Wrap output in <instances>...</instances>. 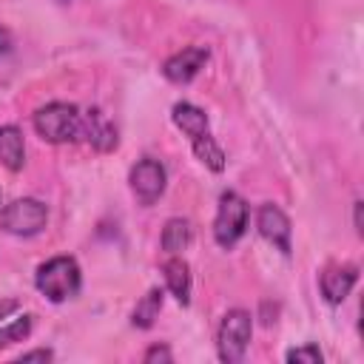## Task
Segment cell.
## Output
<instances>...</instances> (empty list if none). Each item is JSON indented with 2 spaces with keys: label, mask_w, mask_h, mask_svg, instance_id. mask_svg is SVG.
<instances>
[{
  "label": "cell",
  "mask_w": 364,
  "mask_h": 364,
  "mask_svg": "<svg viewBox=\"0 0 364 364\" xmlns=\"http://www.w3.org/2000/svg\"><path fill=\"white\" fill-rule=\"evenodd\" d=\"M34 284H37V290H40L48 301H54V304L74 299V296L80 293V284H82L77 259H71V256H54V259L43 262V264L37 267Z\"/></svg>",
  "instance_id": "6da1fadb"
},
{
  "label": "cell",
  "mask_w": 364,
  "mask_h": 364,
  "mask_svg": "<svg viewBox=\"0 0 364 364\" xmlns=\"http://www.w3.org/2000/svg\"><path fill=\"white\" fill-rule=\"evenodd\" d=\"M34 131L51 145L74 142L82 136V114L71 102H48L34 111Z\"/></svg>",
  "instance_id": "7a4b0ae2"
},
{
  "label": "cell",
  "mask_w": 364,
  "mask_h": 364,
  "mask_svg": "<svg viewBox=\"0 0 364 364\" xmlns=\"http://www.w3.org/2000/svg\"><path fill=\"white\" fill-rule=\"evenodd\" d=\"M250 336H253V318L247 310H228L222 324H219V333H216V350H219V358L225 364H236L245 358L247 353V344H250Z\"/></svg>",
  "instance_id": "3957f363"
},
{
  "label": "cell",
  "mask_w": 364,
  "mask_h": 364,
  "mask_svg": "<svg viewBox=\"0 0 364 364\" xmlns=\"http://www.w3.org/2000/svg\"><path fill=\"white\" fill-rule=\"evenodd\" d=\"M46 222H48V208L31 196L14 199L0 210V228L11 236H23V239L37 236L46 228Z\"/></svg>",
  "instance_id": "277c9868"
},
{
  "label": "cell",
  "mask_w": 364,
  "mask_h": 364,
  "mask_svg": "<svg viewBox=\"0 0 364 364\" xmlns=\"http://www.w3.org/2000/svg\"><path fill=\"white\" fill-rule=\"evenodd\" d=\"M247 228V202L236 191H225L219 196L216 219H213V239L219 247H233Z\"/></svg>",
  "instance_id": "5b68a950"
},
{
  "label": "cell",
  "mask_w": 364,
  "mask_h": 364,
  "mask_svg": "<svg viewBox=\"0 0 364 364\" xmlns=\"http://www.w3.org/2000/svg\"><path fill=\"white\" fill-rule=\"evenodd\" d=\"M128 182H131V191L136 196L139 205H154L162 193H165V185H168V173H165V165L154 156H145L139 159L131 173H128Z\"/></svg>",
  "instance_id": "8992f818"
},
{
  "label": "cell",
  "mask_w": 364,
  "mask_h": 364,
  "mask_svg": "<svg viewBox=\"0 0 364 364\" xmlns=\"http://www.w3.org/2000/svg\"><path fill=\"white\" fill-rule=\"evenodd\" d=\"M256 228H259V233H262L276 250H282L284 256H290V250H293V245H290L293 228H290L287 213H284L279 205L264 202V205L259 208V213H256Z\"/></svg>",
  "instance_id": "52a82bcc"
},
{
  "label": "cell",
  "mask_w": 364,
  "mask_h": 364,
  "mask_svg": "<svg viewBox=\"0 0 364 364\" xmlns=\"http://www.w3.org/2000/svg\"><path fill=\"white\" fill-rule=\"evenodd\" d=\"M208 60H210V51L205 46H185L182 51L171 54L162 63V74H165V80H171L176 85H185L205 68Z\"/></svg>",
  "instance_id": "ba28073f"
},
{
  "label": "cell",
  "mask_w": 364,
  "mask_h": 364,
  "mask_svg": "<svg viewBox=\"0 0 364 364\" xmlns=\"http://www.w3.org/2000/svg\"><path fill=\"white\" fill-rule=\"evenodd\" d=\"M355 282H358L355 264H327L318 279V287H321V296L327 299V304H341L350 296V290L355 287Z\"/></svg>",
  "instance_id": "9c48e42d"
},
{
  "label": "cell",
  "mask_w": 364,
  "mask_h": 364,
  "mask_svg": "<svg viewBox=\"0 0 364 364\" xmlns=\"http://www.w3.org/2000/svg\"><path fill=\"white\" fill-rule=\"evenodd\" d=\"M82 136L100 154H108V151L117 148V128L111 125V119L100 108H91L88 114H82Z\"/></svg>",
  "instance_id": "30bf717a"
},
{
  "label": "cell",
  "mask_w": 364,
  "mask_h": 364,
  "mask_svg": "<svg viewBox=\"0 0 364 364\" xmlns=\"http://www.w3.org/2000/svg\"><path fill=\"white\" fill-rule=\"evenodd\" d=\"M0 165L11 173L26 165V139L17 125H0Z\"/></svg>",
  "instance_id": "8fae6325"
},
{
  "label": "cell",
  "mask_w": 364,
  "mask_h": 364,
  "mask_svg": "<svg viewBox=\"0 0 364 364\" xmlns=\"http://www.w3.org/2000/svg\"><path fill=\"white\" fill-rule=\"evenodd\" d=\"M171 119H173V125L193 142V139H199V136H205V134H210L208 131V114L202 111V108H196L193 102H176L173 108H171Z\"/></svg>",
  "instance_id": "7c38bea8"
},
{
  "label": "cell",
  "mask_w": 364,
  "mask_h": 364,
  "mask_svg": "<svg viewBox=\"0 0 364 364\" xmlns=\"http://www.w3.org/2000/svg\"><path fill=\"white\" fill-rule=\"evenodd\" d=\"M162 273H165V284L173 293V299L182 307H188L191 304V267H188V262L173 256L162 264Z\"/></svg>",
  "instance_id": "4fadbf2b"
},
{
  "label": "cell",
  "mask_w": 364,
  "mask_h": 364,
  "mask_svg": "<svg viewBox=\"0 0 364 364\" xmlns=\"http://www.w3.org/2000/svg\"><path fill=\"white\" fill-rule=\"evenodd\" d=\"M191 239H193L191 222L173 216V219L165 222V228H162V239H159V242H162V250H165V253H179V250H185V247L191 245Z\"/></svg>",
  "instance_id": "5bb4252c"
},
{
  "label": "cell",
  "mask_w": 364,
  "mask_h": 364,
  "mask_svg": "<svg viewBox=\"0 0 364 364\" xmlns=\"http://www.w3.org/2000/svg\"><path fill=\"white\" fill-rule=\"evenodd\" d=\"M159 310H162V290H159V287H151V290L136 301V307H134V313H131V324L139 327V330H148V327L156 321Z\"/></svg>",
  "instance_id": "9a60e30c"
},
{
  "label": "cell",
  "mask_w": 364,
  "mask_h": 364,
  "mask_svg": "<svg viewBox=\"0 0 364 364\" xmlns=\"http://www.w3.org/2000/svg\"><path fill=\"white\" fill-rule=\"evenodd\" d=\"M191 148H193L196 159H199L205 168H210L213 173H222V171H225V165H228V159H225V151L219 148V142H216L210 134H205V136L193 139V142H191Z\"/></svg>",
  "instance_id": "2e32d148"
},
{
  "label": "cell",
  "mask_w": 364,
  "mask_h": 364,
  "mask_svg": "<svg viewBox=\"0 0 364 364\" xmlns=\"http://www.w3.org/2000/svg\"><path fill=\"white\" fill-rule=\"evenodd\" d=\"M28 333H31V316L26 313V316L14 318L11 324H6V327L0 330V350L9 347V344H17V341H23V338H28Z\"/></svg>",
  "instance_id": "e0dca14e"
},
{
  "label": "cell",
  "mask_w": 364,
  "mask_h": 364,
  "mask_svg": "<svg viewBox=\"0 0 364 364\" xmlns=\"http://www.w3.org/2000/svg\"><path fill=\"white\" fill-rule=\"evenodd\" d=\"M321 350L316 344H304V347H296L287 353V361H299V364H321Z\"/></svg>",
  "instance_id": "ac0fdd59"
},
{
  "label": "cell",
  "mask_w": 364,
  "mask_h": 364,
  "mask_svg": "<svg viewBox=\"0 0 364 364\" xmlns=\"http://www.w3.org/2000/svg\"><path fill=\"white\" fill-rule=\"evenodd\" d=\"M173 355H171V350L165 347V344H154V347H148L145 350V361L148 364H154V361H171Z\"/></svg>",
  "instance_id": "d6986e66"
},
{
  "label": "cell",
  "mask_w": 364,
  "mask_h": 364,
  "mask_svg": "<svg viewBox=\"0 0 364 364\" xmlns=\"http://www.w3.org/2000/svg\"><path fill=\"white\" fill-rule=\"evenodd\" d=\"M54 353L51 350H31V353H23L20 361H51Z\"/></svg>",
  "instance_id": "ffe728a7"
},
{
  "label": "cell",
  "mask_w": 364,
  "mask_h": 364,
  "mask_svg": "<svg viewBox=\"0 0 364 364\" xmlns=\"http://www.w3.org/2000/svg\"><path fill=\"white\" fill-rule=\"evenodd\" d=\"M17 310H20V301H17V299H3V301H0V318L11 316V313H17Z\"/></svg>",
  "instance_id": "44dd1931"
},
{
  "label": "cell",
  "mask_w": 364,
  "mask_h": 364,
  "mask_svg": "<svg viewBox=\"0 0 364 364\" xmlns=\"http://www.w3.org/2000/svg\"><path fill=\"white\" fill-rule=\"evenodd\" d=\"M9 51H11V37L6 28H0V57H6Z\"/></svg>",
  "instance_id": "7402d4cb"
},
{
  "label": "cell",
  "mask_w": 364,
  "mask_h": 364,
  "mask_svg": "<svg viewBox=\"0 0 364 364\" xmlns=\"http://www.w3.org/2000/svg\"><path fill=\"white\" fill-rule=\"evenodd\" d=\"M355 230L361 233V202H355Z\"/></svg>",
  "instance_id": "603a6c76"
},
{
  "label": "cell",
  "mask_w": 364,
  "mask_h": 364,
  "mask_svg": "<svg viewBox=\"0 0 364 364\" xmlns=\"http://www.w3.org/2000/svg\"><path fill=\"white\" fill-rule=\"evenodd\" d=\"M60 3H65V0H60Z\"/></svg>",
  "instance_id": "cb8c5ba5"
}]
</instances>
